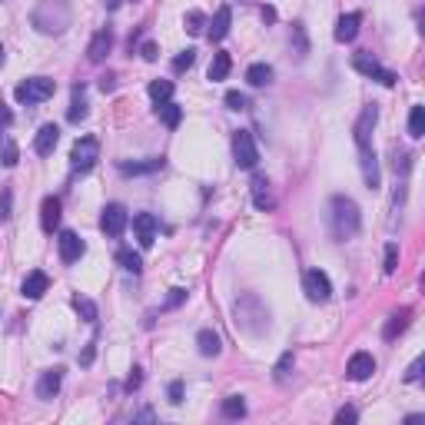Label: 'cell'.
Segmentation results:
<instances>
[{
  "label": "cell",
  "mask_w": 425,
  "mask_h": 425,
  "mask_svg": "<svg viewBox=\"0 0 425 425\" xmlns=\"http://www.w3.org/2000/svg\"><path fill=\"white\" fill-rule=\"evenodd\" d=\"M359 229H363V212H359L356 200L342 196V193L332 196V200H329V233H332V239H336V243H346V239H352Z\"/></svg>",
  "instance_id": "obj_1"
},
{
  "label": "cell",
  "mask_w": 425,
  "mask_h": 425,
  "mask_svg": "<svg viewBox=\"0 0 425 425\" xmlns=\"http://www.w3.org/2000/svg\"><path fill=\"white\" fill-rule=\"evenodd\" d=\"M233 316H236V329L246 336H263L269 329V306L256 292H243L233 306Z\"/></svg>",
  "instance_id": "obj_2"
},
{
  "label": "cell",
  "mask_w": 425,
  "mask_h": 425,
  "mask_svg": "<svg viewBox=\"0 0 425 425\" xmlns=\"http://www.w3.org/2000/svg\"><path fill=\"white\" fill-rule=\"evenodd\" d=\"M34 24L43 34H63L67 24H70V11L63 0H43L37 11H34Z\"/></svg>",
  "instance_id": "obj_3"
},
{
  "label": "cell",
  "mask_w": 425,
  "mask_h": 425,
  "mask_svg": "<svg viewBox=\"0 0 425 425\" xmlns=\"http://www.w3.org/2000/svg\"><path fill=\"white\" fill-rule=\"evenodd\" d=\"M53 90H57L53 80H47V76H30V80H24L20 87L13 90V97H17V103H24V107H37V103L50 100Z\"/></svg>",
  "instance_id": "obj_4"
},
{
  "label": "cell",
  "mask_w": 425,
  "mask_h": 425,
  "mask_svg": "<svg viewBox=\"0 0 425 425\" xmlns=\"http://www.w3.org/2000/svg\"><path fill=\"white\" fill-rule=\"evenodd\" d=\"M233 160H236L239 170H256V163H259V147H256V140H252L250 130H236V133H233Z\"/></svg>",
  "instance_id": "obj_5"
},
{
  "label": "cell",
  "mask_w": 425,
  "mask_h": 425,
  "mask_svg": "<svg viewBox=\"0 0 425 425\" xmlns=\"http://www.w3.org/2000/svg\"><path fill=\"white\" fill-rule=\"evenodd\" d=\"M100 160V143L93 137H80L74 143V153H70V166H74V173H90L93 166Z\"/></svg>",
  "instance_id": "obj_6"
},
{
  "label": "cell",
  "mask_w": 425,
  "mask_h": 425,
  "mask_svg": "<svg viewBox=\"0 0 425 425\" xmlns=\"http://www.w3.org/2000/svg\"><path fill=\"white\" fill-rule=\"evenodd\" d=\"M352 67H356L359 74H365L369 80L382 83V87H396V80H399V76L392 74V70H386L379 60H372L369 53H356V57H352Z\"/></svg>",
  "instance_id": "obj_7"
},
{
  "label": "cell",
  "mask_w": 425,
  "mask_h": 425,
  "mask_svg": "<svg viewBox=\"0 0 425 425\" xmlns=\"http://www.w3.org/2000/svg\"><path fill=\"white\" fill-rule=\"evenodd\" d=\"M302 289L313 302H329V296H332V283H329V276L323 269H309L302 276Z\"/></svg>",
  "instance_id": "obj_8"
},
{
  "label": "cell",
  "mask_w": 425,
  "mask_h": 425,
  "mask_svg": "<svg viewBox=\"0 0 425 425\" xmlns=\"http://www.w3.org/2000/svg\"><path fill=\"white\" fill-rule=\"evenodd\" d=\"M126 223H130V216L120 203H110V206H103V216H100V229L107 236H123Z\"/></svg>",
  "instance_id": "obj_9"
},
{
  "label": "cell",
  "mask_w": 425,
  "mask_h": 425,
  "mask_svg": "<svg viewBox=\"0 0 425 425\" xmlns=\"http://www.w3.org/2000/svg\"><path fill=\"white\" fill-rule=\"evenodd\" d=\"M375 123H379V110H375V107H365L363 116H359L356 126H352V137H356V147H359V150H363V147H372Z\"/></svg>",
  "instance_id": "obj_10"
},
{
  "label": "cell",
  "mask_w": 425,
  "mask_h": 425,
  "mask_svg": "<svg viewBox=\"0 0 425 425\" xmlns=\"http://www.w3.org/2000/svg\"><path fill=\"white\" fill-rule=\"evenodd\" d=\"M57 250H60L63 263H76V259L87 252V246H83V239L76 236L74 229H63L60 236H57Z\"/></svg>",
  "instance_id": "obj_11"
},
{
  "label": "cell",
  "mask_w": 425,
  "mask_h": 425,
  "mask_svg": "<svg viewBox=\"0 0 425 425\" xmlns=\"http://www.w3.org/2000/svg\"><path fill=\"white\" fill-rule=\"evenodd\" d=\"M133 233H137V243L143 250H150L156 243V216L153 212H137L133 216Z\"/></svg>",
  "instance_id": "obj_12"
},
{
  "label": "cell",
  "mask_w": 425,
  "mask_h": 425,
  "mask_svg": "<svg viewBox=\"0 0 425 425\" xmlns=\"http://www.w3.org/2000/svg\"><path fill=\"white\" fill-rule=\"evenodd\" d=\"M372 372H375L372 352H352L349 365H346V375H349L352 382H365V379H369Z\"/></svg>",
  "instance_id": "obj_13"
},
{
  "label": "cell",
  "mask_w": 425,
  "mask_h": 425,
  "mask_svg": "<svg viewBox=\"0 0 425 425\" xmlns=\"http://www.w3.org/2000/svg\"><path fill=\"white\" fill-rule=\"evenodd\" d=\"M359 24H363V13H359V11L342 13V17H339V24H336V40H339V43H352V40L359 37Z\"/></svg>",
  "instance_id": "obj_14"
},
{
  "label": "cell",
  "mask_w": 425,
  "mask_h": 425,
  "mask_svg": "<svg viewBox=\"0 0 425 425\" xmlns=\"http://www.w3.org/2000/svg\"><path fill=\"white\" fill-rule=\"evenodd\" d=\"M113 47V30L110 27H103V30H97L93 34V40H90V47H87V60L90 63H100L107 53H110Z\"/></svg>",
  "instance_id": "obj_15"
},
{
  "label": "cell",
  "mask_w": 425,
  "mask_h": 425,
  "mask_svg": "<svg viewBox=\"0 0 425 425\" xmlns=\"http://www.w3.org/2000/svg\"><path fill=\"white\" fill-rule=\"evenodd\" d=\"M60 386H63V369L57 365V369H47V372L40 375V382H37V399H43V402H50L57 392H60Z\"/></svg>",
  "instance_id": "obj_16"
},
{
  "label": "cell",
  "mask_w": 425,
  "mask_h": 425,
  "mask_svg": "<svg viewBox=\"0 0 425 425\" xmlns=\"http://www.w3.org/2000/svg\"><path fill=\"white\" fill-rule=\"evenodd\" d=\"M47 286H50V276L43 273V269H34V273H27L24 286H20V292H24V299H40L43 292H47Z\"/></svg>",
  "instance_id": "obj_17"
},
{
  "label": "cell",
  "mask_w": 425,
  "mask_h": 425,
  "mask_svg": "<svg viewBox=\"0 0 425 425\" xmlns=\"http://www.w3.org/2000/svg\"><path fill=\"white\" fill-rule=\"evenodd\" d=\"M359 156H363V180H365V187L369 189H379L382 187V176H379V160H375V150L372 147H363L359 150Z\"/></svg>",
  "instance_id": "obj_18"
},
{
  "label": "cell",
  "mask_w": 425,
  "mask_h": 425,
  "mask_svg": "<svg viewBox=\"0 0 425 425\" xmlns=\"http://www.w3.org/2000/svg\"><path fill=\"white\" fill-rule=\"evenodd\" d=\"M67 120H70V123L87 120V87H83V83H74V90H70V110H67Z\"/></svg>",
  "instance_id": "obj_19"
},
{
  "label": "cell",
  "mask_w": 425,
  "mask_h": 425,
  "mask_svg": "<svg viewBox=\"0 0 425 425\" xmlns=\"http://www.w3.org/2000/svg\"><path fill=\"white\" fill-rule=\"evenodd\" d=\"M40 226H43V233H53L60 226V200L57 196H43V203H40Z\"/></svg>",
  "instance_id": "obj_20"
},
{
  "label": "cell",
  "mask_w": 425,
  "mask_h": 425,
  "mask_svg": "<svg viewBox=\"0 0 425 425\" xmlns=\"http://www.w3.org/2000/svg\"><path fill=\"white\" fill-rule=\"evenodd\" d=\"M252 203H256V210H263V212H269L276 206V200H273V189H269V180L266 176H252Z\"/></svg>",
  "instance_id": "obj_21"
},
{
  "label": "cell",
  "mask_w": 425,
  "mask_h": 425,
  "mask_svg": "<svg viewBox=\"0 0 425 425\" xmlns=\"http://www.w3.org/2000/svg\"><path fill=\"white\" fill-rule=\"evenodd\" d=\"M57 140H60V126H57V123L40 126L37 140H34V150H37L40 156H50V153L57 150Z\"/></svg>",
  "instance_id": "obj_22"
},
{
  "label": "cell",
  "mask_w": 425,
  "mask_h": 425,
  "mask_svg": "<svg viewBox=\"0 0 425 425\" xmlns=\"http://www.w3.org/2000/svg\"><path fill=\"white\" fill-rule=\"evenodd\" d=\"M229 24H233V11H229V7H220V11H216V17L210 20V30H206V37H210L212 43H220V40L229 34Z\"/></svg>",
  "instance_id": "obj_23"
},
{
  "label": "cell",
  "mask_w": 425,
  "mask_h": 425,
  "mask_svg": "<svg viewBox=\"0 0 425 425\" xmlns=\"http://www.w3.org/2000/svg\"><path fill=\"white\" fill-rule=\"evenodd\" d=\"M409 316H412V309H399V313H392L386 319V329H382V339L386 342H392V339H399L405 329H409Z\"/></svg>",
  "instance_id": "obj_24"
},
{
  "label": "cell",
  "mask_w": 425,
  "mask_h": 425,
  "mask_svg": "<svg viewBox=\"0 0 425 425\" xmlns=\"http://www.w3.org/2000/svg\"><path fill=\"white\" fill-rule=\"evenodd\" d=\"M163 156H150V160L143 163H120V173L123 176H147V173H156V170H163Z\"/></svg>",
  "instance_id": "obj_25"
},
{
  "label": "cell",
  "mask_w": 425,
  "mask_h": 425,
  "mask_svg": "<svg viewBox=\"0 0 425 425\" xmlns=\"http://www.w3.org/2000/svg\"><path fill=\"white\" fill-rule=\"evenodd\" d=\"M196 349H200V356L212 359V356H220V352H223V339L216 336L212 329H200V336H196Z\"/></svg>",
  "instance_id": "obj_26"
},
{
  "label": "cell",
  "mask_w": 425,
  "mask_h": 425,
  "mask_svg": "<svg viewBox=\"0 0 425 425\" xmlns=\"http://www.w3.org/2000/svg\"><path fill=\"white\" fill-rule=\"evenodd\" d=\"M229 70H233V57H229L226 50L212 53V63H210V80H212V83L226 80V76H229Z\"/></svg>",
  "instance_id": "obj_27"
},
{
  "label": "cell",
  "mask_w": 425,
  "mask_h": 425,
  "mask_svg": "<svg viewBox=\"0 0 425 425\" xmlns=\"http://www.w3.org/2000/svg\"><path fill=\"white\" fill-rule=\"evenodd\" d=\"M246 83H250V87H266V83H273V67H269V63H252L250 70H246Z\"/></svg>",
  "instance_id": "obj_28"
},
{
  "label": "cell",
  "mask_w": 425,
  "mask_h": 425,
  "mask_svg": "<svg viewBox=\"0 0 425 425\" xmlns=\"http://www.w3.org/2000/svg\"><path fill=\"white\" fill-rule=\"evenodd\" d=\"M156 116H160L163 123L170 126V130H176V126H180V120H183V107H176V103H160V107H156Z\"/></svg>",
  "instance_id": "obj_29"
},
{
  "label": "cell",
  "mask_w": 425,
  "mask_h": 425,
  "mask_svg": "<svg viewBox=\"0 0 425 425\" xmlns=\"http://www.w3.org/2000/svg\"><path fill=\"white\" fill-rule=\"evenodd\" d=\"M116 263L123 266L126 273H133V276L143 273V259H140V252H133V250H120V252H116Z\"/></svg>",
  "instance_id": "obj_30"
},
{
  "label": "cell",
  "mask_w": 425,
  "mask_h": 425,
  "mask_svg": "<svg viewBox=\"0 0 425 425\" xmlns=\"http://www.w3.org/2000/svg\"><path fill=\"white\" fill-rule=\"evenodd\" d=\"M292 50H296V60H306V53H309V40H306V27L302 24H292Z\"/></svg>",
  "instance_id": "obj_31"
},
{
  "label": "cell",
  "mask_w": 425,
  "mask_h": 425,
  "mask_svg": "<svg viewBox=\"0 0 425 425\" xmlns=\"http://www.w3.org/2000/svg\"><path fill=\"white\" fill-rule=\"evenodd\" d=\"M409 137L412 140L425 137V107H412V113H409Z\"/></svg>",
  "instance_id": "obj_32"
},
{
  "label": "cell",
  "mask_w": 425,
  "mask_h": 425,
  "mask_svg": "<svg viewBox=\"0 0 425 425\" xmlns=\"http://www.w3.org/2000/svg\"><path fill=\"white\" fill-rule=\"evenodd\" d=\"M223 415L226 419H243V415H246V399H243V396L223 399Z\"/></svg>",
  "instance_id": "obj_33"
},
{
  "label": "cell",
  "mask_w": 425,
  "mask_h": 425,
  "mask_svg": "<svg viewBox=\"0 0 425 425\" xmlns=\"http://www.w3.org/2000/svg\"><path fill=\"white\" fill-rule=\"evenodd\" d=\"M17 160H20V150H17V143H13L11 137H4V143H0V163L11 170V166H17Z\"/></svg>",
  "instance_id": "obj_34"
},
{
  "label": "cell",
  "mask_w": 425,
  "mask_h": 425,
  "mask_svg": "<svg viewBox=\"0 0 425 425\" xmlns=\"http://www.w3.org/2000/svg\"><path fill=\"white\" fill-rule=\"evenodd\" d=\"M150 97L156 103H166L170 97H173V80H153V83H150Z\"/></svg>",
  "instance_id": "obj_35"
},
{
  "label": "cell",
  "mask_w": 425,
  "mask_h": 425,
  "mask_svg": "<svg viewBox=\"0 0 425 425\" xmlns=\"http://www.w3.org/2000/svg\"><path fill=\"white\" fill-rule=\"evenodd\" d=\"M74 309L80 313V319L97 323V306H93V299H87V296H74Z\"/></svg>",
  "instance_id": "obj_36"
},
{
  "label": "cell",
  "mask_w": 425,
  "mask_h": 425,
  "mask_svg": "<svg viewBox=\"0 0 425 425\" xmlns=\"http://www.w3.org/2000/svg\"><path fill=\"white\" fill-rule=\"evenodd\" d=\"M183 27H187V34H193V37H200L203 30H206V17H203L200 11H189L187 17H183Z\"/></svg>",
  "instance_id": "obj_37"
},
{
  "label": "cell",
  "mask_w": 425,
  "mask_h": 425,
  "mask_svg": "<svg viewBox=\"0 0 425 425\" xmlns=\"http://www.w3.org/2000/svg\"><path fill=\"white\" fill-rule=\"evenodd\" d=\"M289 369H292V352H283V356H279V363H276V369H273V379H276V382H286Z\"/></svg>",
  "instance_id": "obj_38"
},
{
  "label": "cell",
  "mask_w": 425,
  "mask_h": 425,
  "mask_svg": "<svg viewBox=\"0 0 425 425\" xmlns=\"http://www.w3.org/2000/svg\"><path fill=\"white\" fill-rule=\"evenodd\" d=\"M392 166H396V176H402V180H405V176H409V170H412V153L396 150V163H392Z\"/></svg>",
  "instance_id": "obj_39"
},
{
  "label": "cell",
  "mask_w": 425,
  "mask_h": 425,
  "mask_svg": "<svg viewBox=\"0 0 425 425\" xmlns=\"http://www.w3.org/2000/svg\"><path fill=\"white\" fill-rule=\"evenodd\" d=\"M187 289H170V296H166V302H163L160 309L163 313H170V309H176V306H183V302H187Z\"/></svg>",
  "instance_id": "obj_40"
},
{
  "label": "cell",
  "mask_w": 425,
  "mask_h": 425,
  "mask_svg": "<svg viewBox=\"0 0 425 425\" xmlns=\"http://www.w3.org/2000/svg\"><path fill=\"white\" fill-rule=\"evenodd\" d=\"M396 266H399V246H396V243H389V246H386V263H382V273L392 276V273H396Z\"/></svg>",
  "instance_id": "obj_41"
},
{
  "label": "cell",
  "mask_w": 425,
  "mask_h": 425,
  "mask_svg": "<svg viewBox=\"0 0 425 425\" xmlns=\"http://www.w3.org/2000/svg\"><path fill=\"white\" fill-rule=\"evenodd\" d=\"M196 63V50H183L180 57L173 60V74H183V70H189Z\"/></svg>",
  "instance_id": "obj_42"
},
{
  "label": "cell",
  "mask_w": 425,
  "mask_h": 425,
  "mask_svg": "<svg viewBox=\"0 0 425 425\" xmlns=\"http://www.w3.org/2000/svg\"><path fill=\"white\" fill-rule=\"evenodd\" d=\"M246 93H239V90H229V93H226V107H229V110H246Z\"/></svg>",
  "instance_id": "obj_43"
},
{
  "label": "cell",
  "mask_w": 425,
  "mask_h": 425,
  "mask_svg": "<svg viewBox=\"0 0 425 425\" xmlns=\"http://www.w3.org/2000/svg\"><path fill=\"white\" fill-rule=\"evenodd\" d=\"M11 206H13V193L11 189H0V223L11 220Z\"/></svg>",
  "instance_id": "obj_44"
},
{
  "label": "cell",
  "mask_w": 425,
  "mask_h": 425,
  "mask_svg": "<svg viewBox=\"0 0 425 425\" xmlns=\"http://www.w3.org/2000/svg\"><path fill=\"white\" fill-rule=\"evenodd\" d=\"M422 369H425V359L419 356V359H415V363L405 369V382H419V379H422Z\"/></svg>",
  "instance_id": "obj_45"
},
{
  "label": "cell",
  "mask_w": 425,
  "mask_h": 425,
  "mask_svg": "<svg viewBox=\"0 0 425 425\" xmlns=\"http://www.w3.org/2000/svg\"><path fill=\"white\" fill-rule=\"evenodd\" d=\"M356 419H359V412H356V409H352V405H342V409H339V412H336V422H339V425H346V422H356Z\"/></svg>",
  "instance_id": "obj_46"
},
{
  "label": "cell",
  "mask_w": 425,
  "mask_h": 425,
  "mask_svg": "<svg viewBox=\"0 0 425 425\" xmlns=\"http://www.w3.org/2000/svg\"><path fill=\"white\" fill-rule=\"evenodd\" d=\"M140 57L153 63L156 57H160V50H156V43H153V40H147V43H140Z\"/></svg>",
  "instance_id": "obj_47"
},
{
  "label": "cell",
  "mask_w": 425,
  "mask_h": 425,
  "mask_svg": "<svg viewBox=\"0 0 425 425\" xmlns=\"http://www.w3.org/2000/svg\"><path fill=\"white\" fill-rule=\"evenodd\" d=\"M166 396H170V402H173V405H180V402H183V382H170Z\"/></svg>",
  "instance_id": "obj_48"
},
{
  "label": "cell",
  "mask_w": 425,
  "mask_h": 425,
  "mask_svg": "<svg viewBox=\"0 0 425 425\" xmlns=\"http://www.w3.org/2000/svg\"><path fill=\"white\" fill-rule=\"evenodd\" d=\"M13 123V113H11V107L0 100V130H7V126Z\"/></svg>",
  "instance_id": "obj_49"
},
{
  "label": "cell",
  "mask_w": 425,
  "mask_h": 425,
  "mask_svg": "<svg viewBox=\"0 0 425 425\" xmlns=\"http://www.w3.org/2000/svg\"><path fill=\"white\" fill-rule=\"evenodd\" d=\"M140 386H143V375H140V369H133V372H130V379H126V392H137Z\"/></svg>",
  "instance_id": "obj_50"
},
{
  "label": "cell",
  "mask_w": 425,
  "mask_h": 425,
  "mask_svg": "<svg viewBox=\"0 0 425 425\" xmlns=\"http://www.w3.org/2000/svg\"><path fill=\"white\" fill-rule=\"evenodd\" d=\"M93 359H97V346H87V349H83V356H80V365H90Z\"/></svg>",
  "instance_id": "obj_51"
},
{
  "label": "cell",
  "mask_w": 425,
  "mask_h": 425,
  "mask_svg": "<svg viewBox=\"0 0 425 425\" xmlns=\"http://www.w3.org/2000/svg\"><path fill=\"white\" fill-rule=\"evenodd\" d=\"M113 87H116V76H113V74H107V76H103V80H100V90H103V93H110Z\"/></svg>",
  "instance_id": "obj_52"
},
{
  "label": "cell",
  "mask_w": 425,
  "mask_h": 425,
  "mask_svg": "<svg viewBox=\"0 0 425 425\" xmlns=\"http://www.w3.org/2000/svg\"><path fill=\"white\" fill-rule=\"evenodd\" d=\"M263 20H266V24H273V20H276V11H273V7H263Z\"/></svg>",
  "instance_id": "obj_53"
},
{
  "label": "cell",
  "mask_w": 425,
  "mask_h": 425,
  "mask_svg": "<svg viewBox=\"0 0 425 425\" xmlns=\"http://www.w3.org/2000/svg\"><path fill=\"white\" fill-rule=\"evenodd\" d=\"M120 4H123V0H103V7H107V11H120Z\"/></svg>",
  "instance_id": "obj_54"
},
{
  "label": "cell",
  "mask_w": 425,
  "mask_h": 425,
  "mask_svg": "<svg viewBox=\"0 0 425 425\" xmlns=\"http://www.w3.org/2000/svg\"><path fill=\"white\" fill-rule=\"evenodd\" d=\"M137 419H140V422H150L153 412H150V409H143V412H137Z\"/></svg>",
  "instance_id": "obj_55"
},
{
  "label": "cell",
  "mask_w": 425,
  "mask_h": 425,
  "mask_svg": "<svg viewBox=\"0 0 425 425\" xmlns=\"http://www.w3.org/2000/svg\"><path fill=\"white\" fill-rule=\"evenodd\" d=\"M0 67H4V47H0Z\"/></svg>",
  "instance_id": "obj_56"
}]
</instances>
